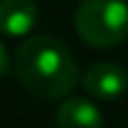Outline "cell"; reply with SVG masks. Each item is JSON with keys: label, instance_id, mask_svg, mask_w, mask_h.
Segmentation results:
<instances>
[{"label": "cell", "instance_id": "obj_1", "mask_svg": "<svg viewBox=\"0 0 128 128\" xmlns=\"http://www.w3.org/2000/svg\"><path fill=\"white\" fill-rule=\"evenodd\" d=\"M16 74L27 92L40 99H63L79 81L68 47L52 36H32L16 52Z\"/></svg>", "mask_w": 128, "mask_h": 128}, {"label": "cell", "instance_id": "obj_2", "mask_svg": "<svg viewBox=\"0 0 128 128\" xmlns=\"http://www.w3.org/2000/svg\"><path fill=\"white\" fill-rule=\"evenodd\" d=\"M79 38L92 47H115L128 38V2L83 0L74 11Z\"/></svg>", "mask_w": 128, "mask_h": 128}, {"label": "cell", "instance_id": "obj_3", "mask_svg": "<svg viewBox=\"0 0 128 128\" xmlns=\"http://www.w3.org/2000/svg\"><path fill=\"white\" fill-rule=\"evenodd\" d=\"M83 88L88 94L101 101L119 99L128 90V72L112 61H99L90 65L83 74Z\"/></svg>", "mask_w": 128, "mask_h": 128}, {"label": "cell", "instance_id": "obj_4", "mask_svg": "<svg viewBox=\"0 0 128 128\" xmlns=\"http://www.w3.org/2000/svg\"><path fill=\"white\" fill-rule=\"evenodd\" d=\"M38 9L32 0H0V34L9 38L25 36L34 29Z\"/></svg>", "mask_w": 128, "mask_h": 128}, {"label": "cell", "instance_id": "obj_5", "mask_svg": "<svg viewBox=\"0 0 128 128\" xmlns=\"http://www.w3.org/2000/svg\"><path fill=\"white\" fill-rule=\"evenodd\" d=\"M54 122L56 128H104V115L92 101L72 97L61 101L54 112Z\"/></svg>", "mask_w": 128, "mask_h": 128}, {"label": "cell", "instance_id": "obj_6", "mask_svg": "<svg viewBox=\"0 0 128 128\" xmlns=\"http://www.w3.org/2000/svg\"><path fill=\"white\" fill-rule=\"evenodd\" d=\"M11 68V61H9V54H7V47L0 43V76H4Z\"/></svg>", "mask_w": 128, "mask_h": 128}]
</instances>
